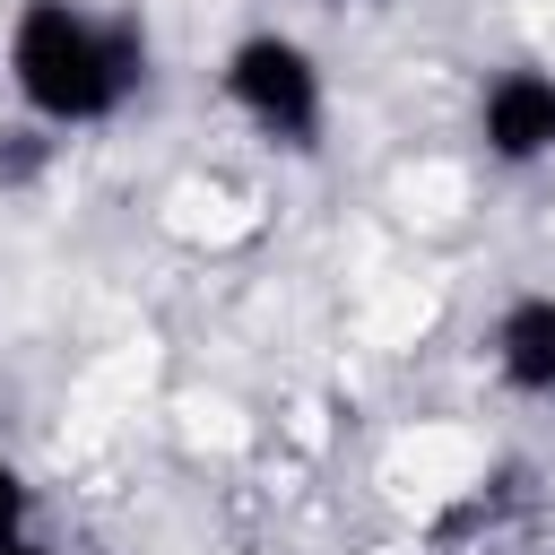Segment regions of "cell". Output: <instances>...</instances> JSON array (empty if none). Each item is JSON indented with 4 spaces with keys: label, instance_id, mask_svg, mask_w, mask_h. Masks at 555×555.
I'll use <instances>...</instances> for the list:
<instances>
[{
    "label": "cell",
    "instance_id": "5",
    "mask_svg": "<svg viewBox=\"0 0 555 555\" xmlns=\"http://www.w3.org/2000/svg\"><path fill=\"white\" fill-rule=\"evenodd\" d=\"M17 538H35V486H26V468L0 442V546H17Z\"/></svg>",
    "mask_w": 555,
    "mask_h": 555
},
{
    "label": "cell",
    "instance_id": "7",
    "mask_svg": "<svg viewBox=\"0 0 555 555\" xmlns=\"http://www.w3.org/2000/svg\"><path fill=\"white\" fill-rule=\"evenodd\" d=\"M0 555H52V546H43V538H17V546H0Z\"/></svg>",
    "mask_w": 555,
    "mask_h": 555
},
{
    "label": "cell",
    "instance_id": "2",
    "mask_svg": "<svg viewBox=\"0 0 555 555\" xmlns=\"http://www.w3.org/2000/svg\"><path fill=\"white\" fill-rule=\"evenodd\" d=\"M217 95L234 104V121H243L251 139H269V147H286V156H312V147L330 139V69H321V52H312L304 35H286V26L234 35L225 61H217Z\"/></svg>",
    "mask_w": 555,
    "mask_h": 555
},
{
    "label": "cell",
    "instance_id": "3",
    "mask_svg": "<svg viewBox=\"0 0 555 555\" xmlns=\"http://www.w3.org/2000/svg\"><path fill=\"white\" fill-rule=\"evenodd\" d=\"M477 147H486L503 173L555 165V69L503 61V69L477 87Z\"/></svg>",
    "mask_w": 555,
    "mask_h": 555
},
{
    "label": "cell",
    "instance_id": "1",
    "mask_svg": "<svg viewBox=\"0 0 555 555\" xmlns=\"http://www.w3.org/2000/svg\"><path fill=\"white\" fill-rule=\"evenodd\" d=\"M0 69H9V95L35 130H104L121 121L147 78H156V52H147V26L130 9H95V0H17L9 17V43H0Z\"/></svg>",
    "mask_w": 555,
    "mask_h": 555
},
{
    "label": "cell",
    "instance_id": "6",
    "mask_svg": "<svg viewBox=\"0 0 555 555\" xmlns=\"http://www.w3.org/2000/svg\"><path fill=\"white\" fill-rule=\"evenodd\" d=\"M43 156H52V130H35V121L0 130V182H35V173H43Z\"/></svg>",
    "mask_w": 555,
    "mask_h": 555
},
{
    "label": "cell",
    "instance_id": "4",
    "mask_svg": "<svg viewBox=\"0 0 555 555\" xmlns=\"http://www.w3.org/2000/svg\"><path fill=\"white\" fill-rule=\"evenodd\" d=\"M486 364H494V382L512 399H555V295L546 286H529V295H512L494 312Z\"/></svg>",
    "mask_w": 555,
    "mask_h": 555
}]
</instances>
